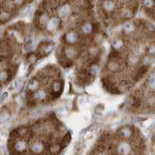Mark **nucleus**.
<instances>
[{
    "mask_svg": "<svg viewBox=\"0 0 155 155\" xmlns=\"http://www.w3.org/2000/svg\"><path fill=\"white\" fill-rule=\"evenodd\" d=\"M91 30H92V27H91L90 25H89V24H86L85 26H84L83 31L85 32V33H89Z\"/></svg>",
    "mask_w": 155,
    "mask_h": 155,
    "instance_id": "ddd939ff",
    "label": "nucleus"
},
{
    "mask_svg": "<svg viewBox=\"0 0 155 155\" xmlns=\"http://www.w3.org/2000/svg\"><path fill=\"white\" fill-rule=\"evenodd\" d=\"M7 97H8V92H4V93H2V95H1V100L4 101Z\"/></svg>",
    "mask_w": 155,
    "mask_h": 155,
    "instance_id": "aec40b11",
    "label": "nucleus"
},
{
    "mask_svg": "<svg viewBox=\"0 0 155 155\" xmlns=\"http://www.w3.org/2000/svg\"><path fill=\"white\" fill-rule=\"evenodd\" d=\"M73 51H72L71 50H67L66 51V54L68 55V56H69V57H71V56H72L73 55Z\"/></svg>",
    "mask_w": 155,
    "mask_h": 155,
    "instance_id": "4be33fe9",
    "label": "nucleus"
},
{
    "mask_svg": "<svg viewBox=\"0 0 155 155\" xmlns=\"http://www.w3.org/2000/svg\"><path fill=\"white\" fill-rule=\"evenodd\" d=\"M37 85H38V83L36 81H31L29 84V88L30 89H35L37 87Z\"/></svg>",
    "mask_w": 155,
    "mask_h": 155,
    "instance_id": "9b49d317",
    "label": "nucleus"
},
{
    "mask_svg": "<svg viewBox=\"0 0 155 155\" xmlns=\"http://www.w3.org/2000/svg\"><path fill=\"white\" fill-rule=\"evenodd\" d=\"M22 1H23V0H15V2H16L17 4L20 3V2H22Z\"/></svg>",
    "mask_w": 155,
    "mask_h": 155,
    "instance_id": "b1692460",
    "label": "nucleus"
},
{
    "mask_svg": "<svg viewBox=\"0 0 155 155\" xmlns=\"http://www.w3.org/2000/svg\"><path fill=\"white\" fill-rule=\"evenodd\" d=\"M9 118V115L7 113H3L1 114V116H0V121L2 122H4L7 121L8 119Z\"/></svg>",
    "mask_w": 155,
    "mask_h": 155,
    "instance_id": "0eeeda50",
    "label": "nucleus"
},
{
    "mask_svg": "<svg viewBox=\"0 0 155 155\" xmlns=\"http://www.w3.org/2000/svg\"><path fill=\"white\" fill-rule=\"evenodd\" d=\"M98 67L94 66V67H92V68L90 69L89 71H90V73L92 74H93V75H95V74L98 72Z\"/></svg>",
    "mask_w": 155,
    "mask_h": 155,
    "instance_id": "2eb2a0df",
    "label": "nucleus"
},
{
    "mask_svg": "<svg viewBox=\"0 0 155 155\" xmlns=\"http://www.w3.org/2000/svg\"><path fill=\"white\" fill-rule=\"evenodd\" d=\"M124 16L125 17H130L131 16V12H130V11H126L125 12H124Z\"/></svg>",
    "mask_w": 155,
    "mask_h": 155,
    "instance_id": "412c9836",
    "label": "nucleus"
},
{
    "mask_svg": "<svg viewBox=\"0 0 155 155\" xmlns=\"http://www.w3.org/2000/svg\"><path fill=\"white\" fill-rule=\"evenodd\" d=\"M60 89H61V84L60 83H56L55 85H54V91H56V92H57V91H59L60 90Z\"/></svg>",
    "mask_w": 155,
    "mask_h": 155,
    "instance_id": "6ab92c4d",
    "label": "nucleus"
},
{
    "mask_svg": "<svg viewBox=\"0 0 155 155\" xmlns=\"http://www.w3.org/2000/svg\"><path fill=\"white\" fill-rule=\"evenodd\" d=\"M130 150V146L127 143H122L119 147V153L122 154H126Z\"/></svg>",
    "mask_w": 155,
    "mask_h": 155,
    "instance_id": "f03ea898",
    "label": "nucleus"
},
{
    "mask_svg": "<svg viewBox=\"0 0 155 155\" xmlns=\"http://www.w3.org/2000/svg\"><path fill=\"white\" fill-rule=\"evenodd\" d=\"M42 149H43V146L41 145V143H36L33 146V151L34 152H37V153L41 151Z\"/></svg>",
    "mask_w": 155,
    "mask_h": 155,
    "instance_id": "423d86ee",
    "label": "nucleus"
},
{
    "mask_svg": "<svg viewBox=\"0 0 155 155\" xmlns=\"http://www.w3.org/2000/svg\"><path fill=\"white\" fill-rule=\"evenodd\" d=\"M149 83H150V85H151L152 88L154 87V76H151V78L149 79Z\"/></svg>",
    "mask_w": 155,
    "mask_h": 155,
    "instance_id": "a211bd4d",
    "label": "nucleus"
},
{
    "mask_svg": "<svg viewBox=\"0 0 155 155\" xmlns=\"http://www.w3.org/2000/svg\"><path fill=\"white\" fill-rule=\"evenodd\" d=\"M44 96H45V93L44 92H42V91H41V92H39L36 95V98L37 99H42V98H44Z\"/></svg>",
    "mask_w": 155,
    "mask_h": 155,
    "instance_id": "f8f14e48",
    "label": "nucleus"
},
{
    "mask_svg": "<svg viewBox=\"0 0 155 155\" xmlns=\"http://www.w3.org/2000/svg\"><path fill=\"white\" fill-rule=\"evenodd\" d=\"M57 22H58V20L56 18H54V19H52V20H50L47 24V27H48V29H49V30H54V29L56 28V26H57Z\"/></svg>",
    "mask_w": 155,
    "mask_h": 155,
    "instance_id": "f257e3e1",
    "label": "nucleus"
},
{
    "mask_svg": "<svg viewBox=\"0 0 155 155\" xmlns=\"http://www.w3.org/2000/svg\"><path fill=\"white\" fill-rule=\"evenodd\" d=\"M6 78H7L6 72L3 71V72H1V73H0V80H1V81H5V80L6 79Z\"/></svg>",
    "mask_w": 155,
    "mask_h": 155,
    "instance_id": "dca6fc26",
    "label": "nucleus"
},
{
    "mask_svg": "<svg viewBox=\"0 0 155 155\" xmlns=\"http://www.w3.org/2000/svg\"><path fill=\"white\" fill-rule=\"evenodd\" d=\"M104 7H105L106 9L107 10H110L113 9V4L111 1H106L105 3H104Z\"/></svg>",
    "mask_w": 155,
    "mask_h": 155,
    "instance_id": "9d476101",
    "label": "nucleus"
},
{
    "mask_svg": "<svg viewBox=\"0 0 155 155\" xmlns=\"http://www.w3.org/2000/svg\"><path fill=\"white\" fill-rule=\"evenodd\" d=\"M14 85H15V88L16 89H21V87L23 86V80H22V78H19L17 80H16L15 82H14Z\"/></svg>",
    "mask_w": 155,
    "mask_h": 155,
    "instance_id": "39448f33",
    "label": "nucleus"
},
{
    "mask_svg": "<svg viewBox=\"0 0 155 155\" xmlns=\"http://www.w3.org/2000/svg\"><path fill=\"white\" fill-rule=\"evenodd\" d=\"M124 30L126 32H131L133 30V26L132 23H126L124 25Z\"/></svg>",
    "mask_w": 155,
    "mask_h": 155,
    "instance_id": "1a4fd4ad",
    "label": "nucleus"
},
{
    "mask_svg": "<svg viewBox=\"0 0 155 155\" xmlns=\"http://www.w3.org/2000/svg\"><path fill=\"white\" fill-rule=\"evenodd\" d=\"M69 6H63L61 9L59 10V16H64L68 14V12H69Z\"/></svg>",
    "mask_w": 155,
    "mask_h": 155,
    "instance_id": "20e7f679",
    "label": "nucleus"
},
{
    "mask_svg": "<svg viewBox=\"0 0 155 155\" xmlns=\"http://www.w3.org/2000/svg\"><path fill=\"white\" fill-rule=\"evenodd\" d=\"M113 46L116 48H119V47H120L122 46V43H121V41H116L113 42Z\"/></svg>",
    "mask_w": 155,
    "mask_h": 155,
    "instance_id": "f3484780",
    "label": "nucleus"
},
{
    "mask_svg": "<svg viewBox=\"0 0 155 155\" xmlns=\"http://www.w3.org/2000/svg\"><path fill=\"white\" fill-rule=\"evenodd\" d=\"M144 3H145V6H148V7L151 6V0H145Z\"/></svg>",
    "mask_w": 155,
    "mask_h": 155,
    "instance_id": "5701e85b",
    "label": "nucleus"
},
{
    "mask_svg": "<svg viewBox=\"0 0 155 155\" xmlns=\"http://www.w3.org/2000/svg\"><path fill=\"white\" fill-rule=\"evenodd\" d=\"M121 135L122 136V137H129V136L130 135V132L129 131V130H122V131H121Z\"/></svg>",
    "mask_w": 155,
    "mask_h": 155,
    "instance_id": "4468645a",
    "label": "nucleus"
},
{
    "mask_svg": "<svg viewBox=\"0 0 155 155\" xmlns=\"http://www.w3.org/2000/svg\"><path fill=\"white\" fill-rule=\"evenodd\" d=\"M15 147H16V149L17 150V151H23V150L25 149L26 145L23 142H19V143H17L16 144Z\"/></svg>",
    "mask_w": 155,
    "mask_h": 155,
    "instance_id": "6e6552de",
    "label": "nucleus"
},
{
    "mask_svg": "<svg viewBox=\"0 0 155 155\" xmlns=\"http://www.w3.org/2000/svg\"><path fill=\"white\" fill-rule=\"evenodd\" d=\"M77 37H78V36L75 33H70L67 35V40H68V42L74 43L77 40Z\"/></svg>",
    "mask_w": 155,
    "mask_h": 155,
    "instance_id": "7ed1b4c3",
    "label": "nucleus"
}]
</instances>
